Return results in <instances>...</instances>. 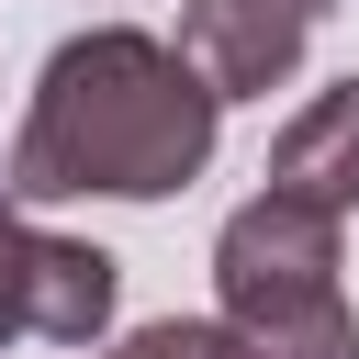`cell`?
<instances>
[{"label": "cell", "instance_id": "cell-4", "mask_svg": "<svg viewBox=\"0 0 359 359\" xmlns=\"http://www.w3.org/2000/svg\"><path fill=\"white\" fill-rule=\"evenodd\" d=\"M112 303H123V269L90 247V236H45L22 247V337L45 348H101L112 337Z\"/></svg>", "mask_w": 359, "mask_h": 359}, {"label": "cell", "instance_id": "cell-6", "mask_svg": "<svg viewBox=\"0 0 359 359\" xmlns=\"http://www.w3.org/2000/svg\"><path fill=\"white\" fill-rule=\"evenodd\" d=\"M236 359H359V314L325 303V314H292V325H224Z\"/></svg>", "mask_w": 359, "mask_h": 359}, {"label": "cell", "instance_id": "cell-7", "mask_svg": "<svg viewBox=\"0 0 359 359\" xmlns=\"http://www.w3.org/2000/svg\"><path fill=\"white\" fill-rule=\"evenodd\" d=\"M112 359H236V337H224L213 314H157V325H135Z\"/></svg>", "mask_w": 359, "mask_h": 359}, {"label": "cell", "instance_id": "cell-8", "mask_svg": "<svg viewBox=\"0 0 359 359\" xmlns=\"http://www.w3.org/2000/svg\"><path fill=\"white\" fill-rule=\"evenodd\" d=\"M22 247H34V224H22V202H11V180H0V348L22 337Z\"/></svg>", "mask_w": 359, "mask_h": 359}, {"label": "cell", "instance_id": "cell-2", "mask_svg": "<svg viewBox=\"0 0 359 359\" xmlns=\"http://www.w3.org/2000/svg\"><path fill=\"white\" fill-rule=\"evenodd\" d=\"M325 303H348V224L292 191L236 202L213 236V325H292Z\"/></svg>", "mask_w": 359, "mask_h": 359}, {"label": "cell", "instance_id": "cell-5", "mask_svg": "<svg viewBox=\"0 0 359 359\" xmlns=\"http://www.w3.org/2000/svg\"><path fill=\"white\" fill-rule=\"evenodd\" d=\"M269 191H292V202H314V213H359V79H325L292 123H280V146H269Z\"/></svg>", "mask_w": 359, "mask_h": 359}, {"label": "cell", "instance_id": "cell-3", "mask_svg": "<svg viewBox=\"0 0 359 359\" xmlns=\"http://www.w3.org/2000/svg\"><path fill=\"white\" fill-rule=\"evenodd\" d=\"M314 22H325V0H180V34L168 45L202 67L213 101H269L303 67Z\"/></svg>", "mask_w": 359, "mask_h": 359}, {"label": "cell", "instance_id": "cell-1", "mask_svg": "<svg viewBox=\"0 0 359 359\" xmlns=\"http://www.w3.org/2000/svg\"><path fill=\"white\" fill-rule=\"evenodd\" d=\"M224 101L146 22H90L45 56L22 135L0 157L11 202H168L213 168Z\"/></svg>", "mask_w": 359, "mask_h": 359}]
</instances>
